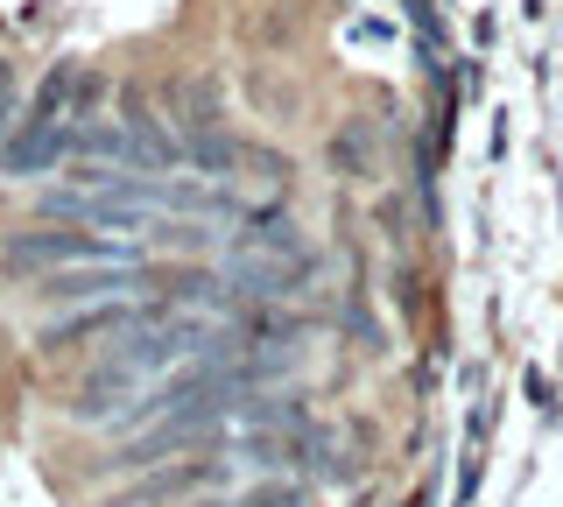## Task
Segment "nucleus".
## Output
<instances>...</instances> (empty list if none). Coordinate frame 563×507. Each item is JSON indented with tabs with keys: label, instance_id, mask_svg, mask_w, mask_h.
<instances>
[{
	"label": "nucleus",
	"instance_id": "1",
	"mask_svg": "<svg viewBox=\"0 0 563 507\" xmlns=\"http://www.w3.org/2000/svg\"><path fill=\"white\" fill-rule=\"evenodd\" d=\"M78 261H141V247L120 233H85V225H35V233H14L0 247L8 275H49V268H78Z\"/></svg>",
	"mask_w": 563,
	"mask_h": 507
},
{
	"label": "nucleus",
	"instance_id": "2",
	"mask_svg": "<svg viewBox=\"0 0 563 507\" xmlns=\"http://www.w3.org/2000/svg\"><path fill=\"white\" fill-rule=\"evenodd\" d=\"M148 289V261H78V268H49L35 275V296L43 304H99V296H134Z\"/></svg>",
	"mask_w": 563,
	"mask_h": 507
},
{
	"label": "nucleus",
	"instance_id": "3",
	"mask_svg": "<svg viewBox=\"0 0 563 507\" xmlns=\"http://www.w3.org/2000/svg\"><path fill=\"white\" fill-rule=\"evenodd\" d=\"M148 304H128V296H99V304H70V318H49L43 331H35V345H43L49 360L57 353H78L85 339H120Z\"/></svg>",
	"mask_w": 563,
	"mask_h": 507
},
{
	"label": "nucleus",
	"instance_id": "4",
	"mask_svg": "<svg viewBox=\"0 0 563 507\" xmlns=\"http://www.w3.org/2000/svg\"><path fill=\"white\" fill-rule=\"evenodd\" d=\"M120 134H128V169H155V177L184 169V142H176V128L141 92H120Z\"/></svg>",
	"mask_w": 563,
	"mask_h": 507
},
{
	"label": "nucleus",
	"instance_id": "5",
	"mask_svg": "<svg viewBox=\"0 0 563 507\" xmlns=\"http://www.w3.org/2000/svg\"><path fill=\"white\" fill-rule=\"evenodd\" d=\"M219 480H225L219 459L148 465V472H141V486H128V494H106V507H184L190 494H205V486H219Z\"/></svg>",
	"mask_w": 563,
	"mask_h": 507
},
{
	"label": "nucleus",
	"instance_id": "6",
	"mask_svg": "<svg viewBox=\"0 0 563 507\" xmlns=\"http://www.w3.org/2000/svg\"><path fill=\"white\" fill-rule=\"evenodd\" d=\"M225 254H275V261H296L310 254L296 219L282 205H233V233H225Z\"/></svg>",
	"mask_w": 563,
	"mask_h": 507
},
{
	"label": "nucleus",
	"instance_id": "7",
	"mask_svg": "<svg viewBox=\"0 0 563 507\" xmlns=\"http://www.w3.org/2000/svg\"><path fill=\"white\" fill-rule=\"evenodd\" d=\"M331 169H339L345 184H374L380 177V142L366 120H345L339 134H331Z\"/></svg>",
	"mask_w": 563,
	"mask_h": 507
},
{
	"label": "nucleus",
	"instance_id": "8",
	"mask_svg": "<svg viewBox=\"0 0 563 507\" xmlns=\"http://www.w3.org/2000/svg\"><path fill=\"white\" fill-rule=\"evenodd\" d=\"M14 128V64L0 57V134Z\"/></svg>",
	"mask_w": 563,
	"mask_h": 507
}]
</instances>
